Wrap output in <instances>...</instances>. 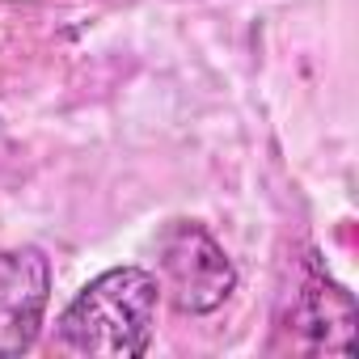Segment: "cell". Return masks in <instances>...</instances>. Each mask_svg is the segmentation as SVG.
Wrapping results in <instances>:
<instances>
[{
	"mask_svg": "<svg viewBox=\"0 0 359 359\" xmlns=\"http://www.w3.org/2000/svg\"><path fill=\"white\" fill-rule=\"evenodd\" d=\"M161 283L144 266H110L89 279L55 321V351L135 359L152 346Z\"/></svg>",
	"mask_w": 359,
	"mask_h": 359,
	"instance_id": "obj_1",
	"label": "cell"
},
{
	"mask_svg": "<svg viewBox=\"0 0 359 359\" xmlns=\"http://www.w3.org/2000/svg\"><path fill=\"white\" fill-rule=\"evenodd\" d=\"M51 304V258L39 245H0V359L26 355Z\"/></svg>",
	"mask_w": 359,
	"mask_h": 359,
	"instance_id": "obj_4",
	"label": "cell"
},
{
	"mask_svg": "<svg viewBox=\"0 0 359 359\" xmlns=\"http://www.w3.org/2000/svg\"><path fill=\"white\" fill-rule=\"evenodd\" d=\"M355 300L325 271L313 245L283 266V287L271 313V351L287 355H355Z\"/></svg>",
	"mask_w": 359,
	"mask_h": 359,
	"instance_id": "obj_2",
	"label": "cell"
},
{
	"mask_svg": "<svg viewBox=\"0 0 359 359\" xmlns=\"http://www.w3.org/2000/svg\"><path fill=\"white\" fill-rule=\"evenodd\" d=\"M110 5H135V0H110Z\"/></svg>",
	"mask_w": 359,
	"mask_h": 359,
	"instance_id": "obj_5",
	"label": "cell"
},
{
	"mask_svg": "<svg viewBox=\"0 0 359 359\" xmlns=\"http://www.w3.org/2000/svg\"><path fill=\"white\" fill-rule=\"evenodd\" d=\"M161 296L182 317H208L237 292V266L199 220H169L156 237Z\"/></svg>",
	"mask_w": 359,
	"mask_h": 359,
	"instance_id": "obj_3",
	"label": "cell"
}]
</instances>
